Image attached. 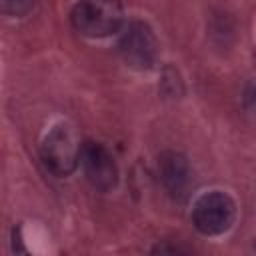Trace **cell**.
Returning <instances> with one entry per match:
<instances>
[{
	"label": "cell",
	"mask_w": 256,
	"mask_h": 256,
	"mask_svg": "<svg viewBox=\"0 0 256 256\" xmlns=\"http://www.w3.org/2000/svg\"><path fill=\"white\" fill-rule=\"evenodd\" d=\"M70 22L82 36L106 38L124 26L122 0H78L70 10Z\"/></svg>",
	"instance_id": "cell-1"
},
{
	"label": "cell",
	"mask_w": 256,
	"mask_h": 256,
	"mask_svg": "<svg viewBox=\"0 0 256 256\" xmlns=\"http://www.w3.org/2000/svg\"><path fill=\"white\" fill-rule=\"evenodd\" d=\"M246 102H248L252 108H256V82L248 88V92H246Z\"/></svg>",
	"instance_id": "cell-8"
},
{
	"label": "cell",
	"mask_w": 256,
	"mask_h": 256,
	"mask_svg": "<svg viewBox=\"0 0 256 256\" xmlns=\"http://www.w3.org/2000/svg\"><path fill=\"white\" fill-rule=\"evenodd\" d=\"M122 60L134 70H150L158 60V40L150 24L144 20L124 22L118 38Z\"/></svg>",
	"instance_id": "cell-4"
},
{
	"label": "cell",
	"mask_w": 256,
	"mask_h": 256,
	"mask_svg": "<svg viewBox=\"0 0 256 256\" xmlns=\"http://www.w3.org/2000/svg\"><path fill=\"white\" fill-rule=\"evenodd\" d=\"M158 176L166 192L176 200H182L188 196L194 180L188 158L174 150L162 152L158 156Z\"/></svg>",
	"instance_id": "cell-6"
},
{
	"label": "cell",
	"mask_w": 256,
	"mask_h": 256,
	"mask_svg": "<svg viewBox=\"0 0 256 256\" xmlns=\"http://www.w3.org/2000/svg\"><path fill=\"white\" fill-rule=\"evenodd\" d=\"M82 144L66 122L54 124L40 142V160L44 168L56 178L70 176L80 164Z\"/></svg>",
	"instance_id": "cell-2"
},
{
	"label": "cell",
	"mask_w": 256,
	"mask_h": 256,
	"mask_svg": "<svg viewBox=\"0 0 256 256\" xmlns=\"http://www.w3.org/2000/svg\"><path fill=\"white\" fill-rule=\"evenodd\" d=\"M34 6V0H2V10L8 16H26Z\"/></svg>",
	"instance_id": "cell-7"
},
{
	"label": "cell",
	"mask_w": 256,
	"mask_h": 256,
	"mask_svg": "<svg viewBox=\"0 0 256 256\" xmlns=\"http://www.w3.org/2000/svg\"><path fill=\"white\" fill-rule=\"evenodd\" d=\"M194 228L204 236H220L228 232L236 218V202L222 190H210L196 198L190 212Z\"/></svg>",
	"instance_id": "cell-3"
},
{
	"label": "cell",
	"mask_w": 256,
	"mask_h": 256,
	"mask_svg": "<svg viewBox=\"0 0 256 256\" xmlns=\"http://www.w3.org/2000/svg\"><path fill=\"white\" fill-rule=\"evenodd\" d=\"M80 166L86 180L100 192H110L118 182V166L112 152L100 142H84L80 150Z\"/></svg>",
	"instance_id": "cell-5"
}]
</instances>
